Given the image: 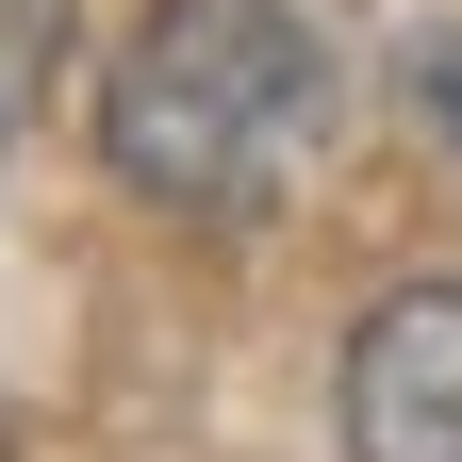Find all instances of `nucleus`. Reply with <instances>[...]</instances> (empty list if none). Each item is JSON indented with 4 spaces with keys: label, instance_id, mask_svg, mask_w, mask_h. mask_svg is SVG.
Segmentation results:
<instances>
[{
    "label": "nucleus",
    "instance_id": "obj_1",
    "mask_svg": "<svg viewBox=\"0 0 462 462\" xmlns=\"http://www.w3.org/2000/svg\"><path fill=\"white\" fill-rule=\"evenodd\" d=\"M330 133V50L298 0H149L99 67V165L149 215H264Z\"/></svg>",
    "mask_w": 462,
    "mask_h": 462
},
{
    "label": "nucleus",
    "instance_id": "obj_2",
    "mask_svg": "<svg viewBox=\"0 0 462 462\" xmlns=\"http://www.w3.org/2000/svg\"><path fill=\"white\" fill-rule=\"evenodd\" d=\"M346 462H462V281H396L346 330Z\"/></svg>",
    "mask_w": 462,
    "mask_h": 462
},
{
    "label": "nucleus",
    "instance_id": "obj_3",
    "mask_svg": "<svg viewBox=\"0 0 462 462\" xmlns=\"http://www.w3.org/2000/svg\"><path fill=\"white\" fill-rule=\"evenodd\" d=\"M50 83H67V0H0V149L50 116Z\"/></svg>",
    "mask_w": 462,
    "mask_h": 462
},
{
    "label": "nucleus",
    "instance_id": "obj_4",
    "mask_svg": "<svg viewBox=\"0 0 462 462\" xmlns=\"http://www.w3.org/2000/svg\"><path fill=\"white\" fill-rule=\"evenodd\" d=\"M413 99H430V133L462 149V33H430V50H413Z\"/></svg>",
    "mask_w": 462,
    "mask_h": 462
}]
</instances>
